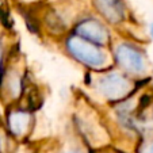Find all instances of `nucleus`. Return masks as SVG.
<instances>
[{
  "label": "nucleus",
  "mask_w": 153,
  "mask_h": 153,
  "mask_svg": "<svg viewBox=\"0 0 153 153\" xmlns=\"http://www.w3.org/2000/svg\"><path fill=\"white\" fill-rule=\"evenodd\" d=\"M87 87L94 98L110 107L127 99L137 91L136 80L110 67L100 72H87Z\"/></svg>",
  "instance_id": "obj_1"
},
{
  "label": "nucleus",
  "mask_w": 153,
  "mask_h": 153,
  "mask_svg": "<svg viewBox=\"0 0 153 153\" xmlns=\"http://www.w3.org/2000/svg\"><path fill=\"white\" fill-rule=\"evenodd\" d=\"M61 45L68 57L84 67L87 72H100L113 67L110 49L88 42L72 31L61 38Z\"/></svg>",
  "instance_id": "obj_2"
},
{
  "label": "nucleus",
  "mask_w": 153,
  "mask_h": 153,
  "mask_svg": "<svg viewBox=\"0 0 153 153\" xmlns=\"http://www.w3.org/2000/svg\"><path fill=\"white\" fill-rule=\"evenodd\" d=\"M110 53L113 67L123 72L130 79L140 83L146 76L149 62L145 52L136 42L126 39V37L122 39L114 38L110 46Z\"/></svg>",
  "instance_id": "obj_3"
},
{
  "label": "nucleus",
  "mask_w": 153,
  "mask_h": 153,
  "mask_svg": "<svg viewBox=\"0 0 153 153\" xmlns=\"http://www.w3.org/2000/svg\"><path fill=\"white\" fill-rule=\"evenodd\" d=\"M25 64L22 62V57L14 56L12 53L8 56L4 67L3 75L0 79V99L7 104H19L25 95L26 88V72Z\"/></svg>",
  "instance_id": "obj_4"
},
{
  "label": "nucleus",
  "mask_w": 153,
  "mask_h": 153,
  "mask_svg": "<svg viewBox=\"0 0 153 153\" xmlns=\"http://www.w3.org/2000/svg\"><path fill=\"white\" fill-rule=\"evenodd\" d=\"M71 31L88 42L107 49H110L114 41L113 29L104 23L99 16H92V15H87L77 19Z\"/></svg>",
  "instance_id": "obj_5"
},
{
  "label": "nucleus",
  "mask_w": 153,
  "mask_h": 153,
  "mask_svg": "<svg viewBox=\"0 0 153 153\" xmlns=\"http://www.w3.org/2000/svg\"><path fill=\"white\" fill-rule=\"evenodd\" d=\"M6 130L16 142H22L31 134L34 127V113L22 104L8 106L6 113Z\"/></svg>",
  "instance_id": "obj_6"
},
{
  "label": "nucleus",
  "mask_w": 153,
  "mask_h": 153,
  "mask_svg": "<svg viewBox=\"0 0 153 153\" xmlns=\"http://www.w3.org/2000/svg\"><path fill=\"white\" fill-rule=\"evenodd\" d=\"M99 18L111 29L121 30V26L126 22V7L123 0H94Z\"/></svg>",
  "instance_id": "obj_7"
},
{
  "label": "nucleus",
  "mask_w": 153,
  "mask_h": 153,
  "mask_svg": "<svg viewBox=\"0 0 153 153\" xmlns=\"http://www.w3.org/2000/svg\"><path fill=\"white\" fill-rule=\"evenodd\" d=\"M8 50L6 48V43H4V39L0 37V79H1V75H3L4 67H6L7 58H8Z\"/></svg>",
  "instance_id": "obj_8"
},
{
  "label": "nucleus",
  "mask_w": 153,
  "mask_h": 153,
  "mask_svg": "<svg viewBox=\"0 0 153 153\" xmlns=\"http://www.w3.org/2000/svg\"><path fill=\"white\" fill-rule=\"evenodd\" d=\"M58 153H90V150L87 149V148L80 142L79 146L77 145H73V146H69L65 150H61V152H58Z\"/></svg>",
  "instance_id": "obj_9"
},
{
  "label": "nucleus",
  "mask_w": 153,
  "mask_h": 153,
  "mask_svg": "<svg viewBox=\"0 0 153 153\" xmlns=\"http://www.w3.org/2000/svg\"><path fill=\"white\" fill-rule=\"evenodd\" d=\"M90 153H126L125 150L122 149H114V148H102V149H98V150H91Z\"/></svg>",
  "instance_id": "obj_10"
},
{
  "label": "nucleus",
  "mask_w": 153,
  "mask_h": 153,
  "mask_svg": "<svg viewBox=\"0 0 153 153\" xmlns=\"http://www.w3.org/2000/svg\"><path fill=\"white\" fill-rule=\"evenodd\" d=\"M140 153H153V141L146 145H142L141 149H140Z\"/></svg>",
  "instance_id": "obj_11"
},
{
  "label": "nucleus",
  "mask_w": 153,
  "mask_h": 153,
  "mask_svg": "<svg viewBox=\"0 0 153 153\" xmlns=\"http://www.w3.org/2000/svg\"><path fill=\"white\" fill-rule=\"evenodd\" d=\"M149 34H150V37H152V41H153V23L150 25V27H149Z\"/></svg>",
  "instance_id": "obj_12"
}]
</instances>
